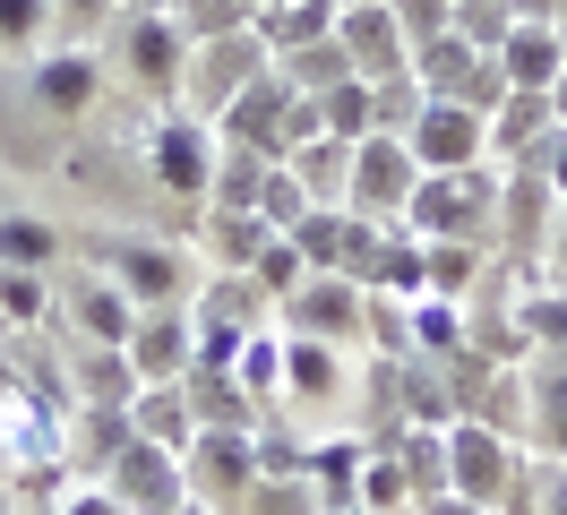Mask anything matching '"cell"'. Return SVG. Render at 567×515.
<instances>
[{
    "mask_svg": "<svg viewBox=\"0 0 567 515\" xmlns=\"http://www.w3.org/2000/svg\"><path fill=\"white\" fill-rule=\"evenodd\" d=\"M447 490L473 498V507H491V515H525L533 507L525 439H507L491 421H447Z\"/></svg>",
    "mask_w": 567,
    "mask_h": 515,
    "instance_id": "cell-1",
    "label": "cell"
},
{
    "mask_svg": "<svg viewBox=\"0 0 567 515\" xmlns=\"http://www.w3.org/2000/svg\"><path fill=\"white\" fill-rule=\"evenodd\" d=\"M404 233L413 240H482L498 233V164L473 172H422L413 198H404Z\"/></svg>",
    "mask_w": 567,
    "mask_h": 515,
    "instance_id": "cell-2",
    "label": "cell"
},
{
    "mask_svg": "<svg viewBox=\"0 0 567 515\" xmlns=\"http://www.w3.org/2000/svg\"><path fill=\"white\" fill-rule=\"evenodd\" d=\"M181 473H189V498L215 515H241L249 490H258V430H198L181 446Z\"/></svg>",
    "mask_w": 567,
    "mask_h": 515,
    "instance_id": "cell-3",
    "label": "cell"
},
{
    "mask_svg": "<svg viewBox=\"0 0 567 515\" xmlns=\"http://www.w3.org/2000/svg\"><path fill=\"white\" fill-rule=\"evenodd\" d=\"M267 69H276V52H267V34H258V27L215 34V43H189V78H181V95H189L198 121H224V103L241 95V86H258Z\"/></svg>",
    "mask_w": 567,
    "mask_h": 515,
    "instance_id": "cell-4",
    "label": "cell"
},
{
    "mask_svg": "<svg viewBox=\"0 0 567 515\" xmlns=\"http://www.w3.org/2000/svg\"><path fill=\"white\" fill-rule=\"evenodd\" d=\"M215 121L198 112H164L155 130H146V172H155V189H173V198H207L215 189Z\"/></svg>",
    "mask_w": 567,
    "mask_h": 515,
    "instance_id": "cell-5",
    "label": "cell"
},
{
    "mask_svg": "<svg viewBox=\"0 0 567 515\" xmlns=\"http://www.w3.org/2000/svg\"><path fill=\"white\" fill-rule=\"evenodd\" d=\"M404 146H413L422 172H473V164H491V121H482L473 103H456V95H430L422 121L404 130Z\"/></svg>",
    "mask_w": 567,
    "mask_h": 515,
    "instance_id": "cell-6",
    "label": "cell"
},
{
    "mask_svg": "<svg viewBox=\"0 0 567 515\" xmlns=\"http://www.w3.org/2000/svg\"><path fill=\"white\" fill-rule=\"evenodd\" d=\"M413 181H422V164H413V146L388 130H370L353 146V181H344V206L353 215H379V224H404V198H413Z\"/></svg>",
    "mask_w": 567,
    "mask_h": 515,
    "instance_id": "cell-7",
    "label": "cell"
},
{
    "mask_svg": "<svg viewBox=\"0 0 567 515\" xmlns=\"http://www.w3.org/2000/svg\"><path fill=\"white\" fill-rule=\"evenodd\" d=\"M104 249V275L130 292L138 309H189V258H181L173 240H95Z\"/></svg>",
    "mask_w": 567,
    "mask_h": 515,
    "instance_id": "cell-8",
    "label": "cell"
},
{
    "mask_svg": "<svg viewBox=\"0 0 567 515\" xmlns=\"http://www.w3.org/2000/svg\"><path fill=\"white\" fill-rule=\"evenodd\" d=\"M104 490H112L130 515H173L181 498H189V473H181L173 446H155V439H138V430H130V446L104 464Z\"/></svg>",
    "mask_w": 567,
    "mask_h": 515,
    "instance_id": "cell-9",
    "label": "cell"
},
{
    "mask_svg": "<svg viewBox=\"0 0 567 515\" xmlns=\"http://www.w3.org/2000/svg\"><path fill=\"white\" fill-rule=\"evenodd\" d=\"M284 336H319V343H353L361 318H370V292H361L353 275H301L292 292H284Z\"/></svg>",
    "mask_w": 567,
    "mask_h": 515,
    "instance_id": "cell-10",
    "label": "cell"
},
{
    "mask_svg": "<svg viewBox=\"0 0 567 515\" xmlns=\"http://www.w3.org/2000/svg\"><path fill=\"white\" fill-rule=\"evenodd\" d=\"M130 370L138 387H181L189 361H198V327H189V309H138V327H130Z\"/></svg>",
    "mask_w": 567,
    "mask_h": 515,
    "instance_id": "cell-11",
    "label": "cell"
},
{
    "mask_svg": "<svg viewBox=\"0 0 567 515\" xmlns=\"http://www.w3.org/2000/svg\"><path fill=\"white\" fill-rule=\"evenodd\" d=\"M336 43H344V61H353V78H395V69H413V43H404V27H395L388 0H353L344 18H336Z\"/></svg>",
    "mask_w": 567,
    "mask_h": 515,
    "instance_id": "cell-12",
    "label": "cell"
},
{
    "mask_svg": "<svg viewBox=\"0 0 567 515\" xmlns=\"http://www.w3.org/2000/svg\"><path fill=\"white\" fill-rule=\"evenodd\" d=\"M525 446L567 464V352H525Z\"/></svg>",
    "mask_w": 567,
    "mask_h": 515,
    "instance_id": "cell-13",
    "label": "cell"
},
{
    "mask_svg": "<svg viewBox=\"0 0 567 515\" xmlns=\"http://www.w3.org/2000/svg\"><path fill=\"white\" fill-rule=\"evenodd\" d=\"M121 52H130V78H138L146 95H181V78H189V34L173 27V9H164V18H121Z\"/></svg>",
    "mask_w": 567,
    "mask_h": 515,
    "instance_id": "cell-14",
    "label": "cell"
},
{
    "mask_svg": "<svg viewBox=\"0 0 567 515\" xmlns=\"http://www.w3.org/2000/svg\"><path fill=\"white\" fill-rule=\"evenodd\" d=\"M284 121H292V86H284L276 69L258 78V86H241V95L224 103V121H215V137H233V146H258V155H276L284 164Z\"/></svg>",
    "mask_w": 567,
    "mask_h": 515,
    "instance_id": "cell-15",
    "label": "cell"
},
{
    "mask_svg": "<svg viewBox=\"0 0 567 515\" xmlns=\"http://www.w3.org/2000/svg\"><path fill=\"white\" fill-rule=\"evenodd\" d=\"M27 86H35V103L52 112V121H78L86 103L104 95V69H95V52H35V69H27Z\"/></svg>",
    "mask_w": 567,
    "mask_h": 515,
    "instance_id": "cell-16",
    "label": "cell"
},
{
    "mask_svg": "<svg viewBox=\"0 0 567 515\" xmlns=\"http://www.w3.org/2000/svg\"><path fill=\"white\" fill-rule=\"evenodd\" d=\"M491 61H498V78H507V86L550 95V86H559V69H567V27H525V18H516V34L498 43Z\"/></svg>",
    "mask_w": 567,
    "mask_h": 515,
    "instance_id": "cell-17",
    "label": "cell"
},
{
    "mask_svg": "<svg viewBox=\"0 0 567 515\" xmlns=\"http://www.w3.org/2000/svg\"><path fill=\"white\" fill-rule=\"evenodd\" d=\"M344 387H353V370H344V343L284 336V395H292V404H336Z\"/></svg>",
    "mask_w": 567,
    "mask_h": 515,
    "instance_id": "cell-18",
    "label": "cell"
},
{
    "mask_svg": "<svg viewBox=\"0 0 567 515\" xmlns=\"http://www.w3.org/2000/svg\"><path fill=\"white\" fill-rule=\"evenodd\" d=\"M70 318H78V343H130L138 301H130L112 275H78L70 284Z\"/></svg>",
    "mask_w": 567,
    "mask_h": 515,
    "instance_id": "cell-19",
    "label": "cell"
},
{
    "mask_svg": "<svg viewBox=\"0 0 567 515\" xmlns=\"http://www.w3.org/2000/svg\"><path fill=\"white\" fill-rule=\"evenodd\" d=\"M559 130V112H550V95H533V86H507L491 112V164H516V155H533L542 137Z\"/></svg>",
    "mask_w": 567,
    "mask_h": 515,
    "instance_id": "cell-20",
    "label": "cell"
},
{
    "mask_svg": "<svg viewBox=\"0 0 567 515\" xmlns=\"http://www.w3.org/2000/svg\"><path fill=\"white\" fill-rule=\"evenodd\" d=\"M361 464H370V446L361 439H319L310 446V490H319V507L327 515H344V507H361Z\"/></svg>",
    "mask_w": 567,
    "mask_h": 515,
    "instance_id": "cell-21",
    "label": "cell"
},
{
    "mask_svg": "<svg viewBox=\"0 0 567 515\" xmlns=\"http://www.w3.org/2000/svg\"><path fill=\"white\" fill-rule=\"evenodd\" d=\"M344 18V0H258V34H267V52H301V43H319L336 34Z\"/></svg>",
    "mask_w": 567,
    "mask_h": 515,
    "instance_id": "cell-22",
    "label": "cell"
},
{
    "mask_svg": "<svg viewBox=\"0 0 567 515\" xmlns=\"http://www.w3.org/2000/svg\"><path fill=\"white\" fill-rule=\"evenodd\" d=\"M130 430H138V439H155V446H189L198 439V412H189V387H138V395H130Z\"/></svg>",
    "mask_w": 567,
    "mask_h": 515,
    "instance_id": "cell-23",
    "label": "cell"
},
{
    "mask_svg": "<svg viewBox=\"0 0 567 515\" xmlns=\"http://www.w3.org/2000/svg\"><path fill=\"white\" fill-rule=\"evenodd\" d=\"M189 412H198V430H258V404L241 395V378L233 370H189Z\"/></svg>",
    "mask_w": 567,
    "mask_h": 515,
    "instance_id": "cell-24",
    "label": "cell"
},
{
    "mask_svg": "<svg viewBox=\"0 0 567 515\" xmlns=\"http://www.w3.org/2000/svg\"><path fill=\"white\" fill-rule=\"evenodd\" d=\"M482 240H422V292L439 301H473V284H482Z\"/></svg>",
    "mask_w": 567,
    "mask_h": 515,
    "instance_id": "cell-25",
    "label": "cell"
},
{
    "mask_svg": "<svg viewBox=\"0 0 567 515\" xmlns=\"http://www.w3.org/2000/svg\"><path fill=\"white\" fill-rule=\"evenodd\" d=\"M482 61H491V52H473V43L447 27V34H430L422 52H413V78H422V95H464Z\"/></svg>",
    "mask_w": 567,
    "mask_h": 515,
    "instance_id": "cell-26",
    "label": "cell"
},
{
    "mask_svg": "<svg viewBox=\"0 0 567 515\" xmlns=\"http://www.w3.org/2000/svg\"><path fill=\"white\" fill-rule=\"evenodd\" d=\"M284 164H292V181L319 206H344V181H353V146H344V137H310V146H292Z\"/></svg>",
    "mask_w": 567,
    "mask_h": 515,
    "instance_id": "cell-27",
    "label": "cell"
},
{
    "mask_svg": "<svg viewBox=\"0 0 567 515\" xmlns=\"http://www.w3.org/2000/svg\"><path fill=\"white\" fill-rule=\"evenodd\" d=\"M276 78L292 86V95H327V86H344V78H353V61H344V43H336V34H319V43H301V52H276Z\"/></svg>",
    "mask_w": 567,
    "mask_h": 515,
    "instance_id": "cell-28",
    "label": "cell"
},
{
    "mask_svg": "<svg viewBox=\"0 0 567 515\" xmlns=\"http://www.w3.org/2000/svg\"><path fill=\"white\" fill-rule=\"evenodd\" d=\"M267 224H258V215H241V206H207V267H258V249H267Z\"/></svg>",
    "mask_w": 567,
    "mask_h": 515,
    "instance_id": "cell-29",
    "label": "cell"
},
{
    "mask_svg": "<svg viewBox=\"0 0 567 515\" xmlns=\"http://www.w3.org/2000/svg\"><path fill=\"white\" fill-rule=\"evenodd\" d=\"M233 378H241V395L258 412L284 395V327H258V336L241 343V361H233Z\"/></svg>",
    "mask_w": 567,
    "mask_h": 515,
    "instance_id": "cell-30",
    "label": "cell"
},
{
    "mask_svg": "<svg viewBox=\"0 0 567 515\" xmlns=\"http://www.w3.org/2000/svg\"><path fill=\"white\" fill-rule=\"evenodd\" d=\"M52 258H61V233H52V224H35V215H0V267L52 275Z\"/></svg>",
    "mask_w": 567,
    "mask_h": 515,
    "instance_id": "cell-31",
    "label": "cell"
},
{
    "mask_svg": "<svg viewBox=\"0 0 567 515\" xmlns=\"http://www.w3.org/2000/svg\"><path fill=\"white\" fill-rule=\"evenodd\" d=\"M422 78H413V69H395V78H379V86H370V130H388V137H404L413 130V121H422Z\"/></svg>",
    "mask_w": 567,
    "mask_h": 515,
    "instance_id": "cell-32",
    "label": "cell"
},
{
    "mask_svg": "<svg viewBox=\"0 0 567 515\" xmlns=\"http://www.w3.org/2000/svg\"><path fill=\"white\" fill-rule=\"evenodd\" d=\"M173 27L189 34V43H215V34L258 27V9H249V0H173Z\"/></svg>",
    "mask_w": 567,
    "mask_h": 515,
    "instance_id": "cell-33",
    "label": "cell"
},
{
    "mask_svg": "<svg viewBox=\"0 0 567 515\" xmlns=\"http://www.w3.org/2000/svg\"><path fill=\"white\" fill-rule=\"evenodd\" d=\"M516 327H525V343H533V352H567V292L533 284L525 301H516Z\"/></svg>",
    "mask_w": 567,
    "mask_h": 515,
    "instance_id": "cell-34",
    "label": "cell"
},
{
    "mask_svg": "<svg viewBox=\"0 0 567 515\" xmlns=\"http://www.w3.org/2000/svg\"><path fill=\"white\" fill-rule=\"evenodd\" d=\"M319 121H327V137L361 146V137H370V78H344V86H327V95H319Z\"/></svg>",
    "mask_w": 567,
    "mask_h": 515,
    "instance_id": "cell-35",
    "label": "cell"
},
{
    "mask_svg": "<svg viewBox=\"0 0 567 515\" xmlns=\"http://www.w3.org/2000/svg\"><path fill=\"white\" fill-rule=\"evenodd\" d=\"M0 318L9 327H43L52 318V284L35 267H0Z\"/></svg>",
    "mask_w": 567,
    "mask_h": 515,
    "instance_id": "cell-36",
    "label": "cell"
},
{
    "mask_svg": "<svg viewBox=\"0 0 567 515\" xmlns=\"http://www.w3.org/2000/svg\"><path fill=\"white\" fill-rule=\"evenodd\" d=\"M310 206H319V198L292 181V164H267V189H258V224H267V233H292Z\"/></svg>",
    "mask_w": 567,
    "mask_h": 515,
    "instance_id": "cell-37",
    "label": "cell"
},
{
    "mask_svg": "<svg viewBox=\"0 0 567 515\" xmlns=\"http://www.w3.org/2000/svg\"><path fill=\"white\" fill-rule=\"evenodd\" d=\"M456 34L473 52H498V43L516 34V9H507V0H456Z\"/></svg>",
    "mask_w": 567,
    "mask_h": 515,
    "instance_id": "cell-38",
    "label": "cell"
},
{
    "mask_svg": "<svg viewBox=\"0 0 567 515\" xmlns=\"http://www.w3.org/2000/svg\"><path fill=\"white\" fill-rule=\"evenodd\" d=\"M249 275H258V292H267V301H284V292H292L301 275H319V267H310V258L292 249V233H276L267 249H258V267H249Z\"/></svg>",
    "mask_w": 567,
    "mask_h": 515,
    "instance_id": "cell-39",
    "label": "cell"
},
{
    "mask_svg": "<svg viewBox=\"0 0 567 515\" xmlns=\"http://www.w3.org/2000/svg\"><path fill=\"white\" fill-rule=\"evenodd\" d=\"M241 515H327V507H319V490H310V473H284V481H258Z\"/></svg>",
    "mask_w": 567,
    "mask_h": 515,
    "instance_id": "cell-40",
    "label": "cell"
},
{
    "mask_svg": "<svg viewBox=\"0 0 567 515\" xmlns=\"http://www.w3.org/2000/svg\"><path fill=\"white\" fill-rule=\"evenodd\" d=\"M43 34H52V0H0V52H27L35 61Z\"/></svg>",
    "mask_w": 567,
    "mask_h": 515,
    "instance_id": "cell-41",
    "label": "cell"
},
{
    "mask_svg": "<svg viewBox=\"0 0 567 515\" xmlns=\"http://www.w3.org/2000/svg\"><path fill=\"white\" fill-rule=\"evenodd\" d=\"M388 507H413V481L395 455H370L361 464V515H388Z\"/></svg>",
    "mask_w": 567,
    "mask_h": 515,
    "instance_id": "cell-42",
    "label": "cell"
},
{
    "mask_svg": "<svg viewBox=\"0 0 567 515\" xmlns=\"http://www.w3.org/2000/svg\"><path fill=\"white\" fill-rule=\"evenodd\" d=\"M388 9H395V27H404V43H413V52H422L430 34L456 27V0H388Z\"/></svg>",
    "mask_w": 567,
    "mask_h": 515,
    "instance_id": "cell-43",
    "label": "cell"
},
{
    "mask_svg": "<svg viewBox=\"0 0 567 515\" xmlns=\"http://www.w3.org/2000/svg\"><path fill=\"white\" fill-rule=\"evenodd\" d=\"M516 164H525V172H542V181H550V198L567 206V130H550L542 146H533V155H516Z\"/></svg>",
    "mask_w": 567,
    "mask_h": 515,
    "instance_id": "cell-44",
    "label": "cell"
},
{
    "mask_svg": "<svg viewBox=\"0 0 567 515\" xmlns=\"http://www.w3.org/2000/svg\"><path fill=\"white\" fill-rule=\"evenodd\" d=\"M533 284H550V292H567V206L550 215V240H542V267H533Z\"/></svg>",
    "mask_w": 567,
    "mask_h": 515,
    "instance_id": "cell-45",
    "label": "cell"
},
{
    "mask_svg": "<svg viewBox=\"0 0 567 515\" xmlns=\"http://www.w3.org/2000/svg\"><path fill=\"white\" fill-rule=\"evenodd\" d=\"M121 9V0H52V27H70V34H95Z\"/></svg>",
    "mask_w": 567,
    "mask_h": 515,
    "instance_id": "cell-46",
    "label": "cell"
},
{
    "mask_svg": "<svg viewBox=\"0 0 567 515\" xmlns=\"http://www.w3.org/2000/svg\"><path fill=\"white\" fill-rule=\"evenodd\" d=\"M52 515H130V507L112 498L104 481H86V490H70V498H61V507H52Z\"/></svg>",
    "mask_w": 567,
    "mask_h": 515,
    "instance_id": "cell-47",
    "label": "cell"
},
{
    "mask_svg": "<svg viewBox=\"0 0 567 515\" xmlns=\"http://www.w3.org/2000/svg\"><path fill=\"white\" fill-rule=\"evenodd\" d=\"M533 515H567V464H542V481H533Z\"/></svg>",
    "mask_w": 567,
    "mask_h": 515,
    "instance_id": "cell-48",
    "label": "cell"
},
{
    "mask_svg": "<svg viewBox=\"0 0 567 515\" xmlns=\"http://www.w3.org/2000/svg\"><path fill=\"white\" fill-rule=\"evenodd\" d=\"M525 27H567V0H507Z\"/></svg>",
    "mask_w": 567,
    "mask_h": 515,
    "instance_id": "cell-49",
    "label": "cell"
},
{
    "mask_svg": "<svg viewBox=\"0 0 567 515\" xmlns=\"http://www.w3.org/2000/svg\"><path fill=\"white\" fill-rule=\"evenodd\" d=\"M173 0H121V18H164Z\"/></svg>",
    "mask_w": 567,
    "mask_h": 515,
    "instance_id": "cell-50",
    "label": "cell"
},
{
    "mask_svg": "<svg viewBox=\"0 0 567 515\" xmlns=\"http://www.w3.org/2000/svg\"><path fill=\"white\" fill-rule=\"evenodd\" d=\"M550 112H559V130H567V69H559V86H550Z\"/></svg>",
    "mask_w": 567,
    "mask_h": 515,
    "instance_id": "cell-51",
    "label": "cell"
},
{
    "mask_svg": "<svg viewBox=\"0 0 567 515\" xmlns=\"http://www.w3.org/2000/svg\"><path fill=\"white\" fill-rule=\"evenodd\" d=\"M173 515H215V507H198V498H181V507H173Z\"/></svg>",
    "mask_w": 567,
    "mask_h": 515,
    "instance_id": "cell-52",
    "label": "cell"
},
{
    "mask_svg": "<svg viewBox=\"0 0 567 515\" xmlns=\"http://www.w3.org/2000/svg\"><path fill=\"white\" fill-rule=\"evenodd\" d=\"M344 9H353V0H344Z\"/></svg>",
    "mask_w": 567,
    "mask_h": 515,
    "instance_id": "cell-53",
    "label": "cell"
}]
</instances>
